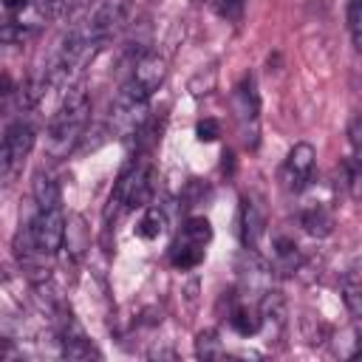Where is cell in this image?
Segmentation results:
<instances>
[{"label":"cell","instance_id":"e0dca14e","mask_svg":"<svg viewBox=\"0 0 362 362\" xmlns=\"http://www.w3.org/2000/svg\"><path fill=\"white\" fill-rule=\"evenodd\" d=\"M195 356L198 359H223L226 356V348H223V342L218 339V334L212 328L201 331L195 337Z\"/></svg>","mask_w":362,"mask_h":362},{"label":"cell","instance_id":"7c38bea8","mask_svg":"<svg viewBox=\"0 0 362 362\" xmlns=\"http://www.w3.org/2000/svg\"><path fill=\"white\" fill-rule=\"evenodd\" d=\"M170 263L175 266V269H195L201 260H204V246H198V243H189V240H184L181 235L173 240V246H170Z\"/></svg>","mask_w":362,"mask_h":362},{"label":"cell","instance_id":"cb8c5ba5","mask_svg":"<svg viewBox=\"0 0 362 362\" xmlns=\"http://www.w3.org/2000/svg\"><path fill=\"white\" fill-rule=\"evenodd\" d=\"M3 6H6L8 11H20V8L28 6V0H3Z\"/></svg>","mask_w":362,"mask_h":362},{"label":"cell","instance_id":"8992f818","mask_svg":"<svg viewBox=\"0 0 362 362\" xmlns=\"http://www.w3.org/2000/svg\"><path fill=\"white\" fill-rule=\"evenodd\" d=\"M263 232H266V215H263L260 204L255 198H243L240 201V240H243L246 252L257 249Z\"/></svg>","mask_w":362,"mask_h":362},{"label":"cell","instance_id":"ac0fdd59","mask_svg":"<svg viewBox=\"0 0 362 362\" xmlns=\"http://www.w3.org/2000/svg\"><path fill=\"white\" fill-rule=\"evenodd\" d=\"M31 34H34V31H31L28 25L8 20V23L0 25V45H17V42H25Z\"/></svg>","mask_w":362,"mask_h":362},{"label":"cell","instance_id":"2e32d148","mask_svg":"<svg viewBox=\"0 0 362 362\" xmlns=\"http://www.w3.org/2000/svg\"><path fill=\"white\" fill-rule=\"evenodd\" d=\"M181 238L189 240V243L206 246V243L212 240V223H209V218H204V215H192V218H187L184 226H181Z\"/></svg>","mask_w":362,"mask_h":362},{"label":"cell","instance_id":"7402d4cb","mask_svg":"<svg viewBox=\"0 0 362 362\" xmlns=\"http://www.w3.org/2000/svg\"><path fill=\"white\" fill-rule=\"evenodd\" d=\"M11 170H17V161H14L11 150H8V144L0 139V181H3V178H6Z\"/></svg>","mask_w":362,"mask_h":362},{"label":"cell","instance_id":"ffe728a7","mask_svg":"<svg viewBox=\"0 0 362 362\" xmlns=\"http://www.w3.org/2000/svg\"><path fill=\"white\" fill-rule=\"evenodd\" d=\"M359 0H348V31H351V40H354V48H359L362 37H359Z\"/></svg>","mask_w":362,"mask_h":362},{"label":"cell","instance_id":"9a60e30c","mask_svg":"<svg viewBox=\"0 0 362 362\" xmlns=\"http://www.w3.org/2000/svg\"><path fill=\"white\" fill-rule=\"evenodd\" d=\"M164 223H167V218H164V212L158 206H144V215L136 223V235L141 240H156L164 232Z\"/></svg>","mask_w":362,"mask_h":362},{"label":"cell","instance_id":"30bf717a","mask_svg":"<svg viewBox=\"0 0 362 362\" xmlns=\"http://www.w3.org/2000/svg\"><path fill=\"white\" fill-rule=\"evenodd\" d=\"M339 288H342V300H345L348 314L356 320V317L362 314V272H359V263H356V260H354V263L348 266V272L342 274Z\"/></svg>","mask_w":362,"mask_h":362},{"label":"cell","instance_id":"6da1fadb","mask_svg":"<svg viewBox=\"0 0 362 362\" xmlns=\"http://www.w3.org/2000/svg\"><path fill=\"white\" fill-rule=\"evenodd\" d=\"M90 119V99H88V90L82 85H71L62 105L57 107V113L51 116L48 122V139H45V147L54 158H65L76 141L82 139L85 133V124Z\"/></svg>","mask_w":362,"mask_h":362},{"label":"cell","instance_id":"44dd1931","mask_svg":"<svg viewBox=\"0 0 362 362\" xmlns=\"http://www.w3.org/2000/svg\"><path fill=\"white\" fill-rule=\"evenodd\" d=\"M209 3L221 17H229V20L240 17V11H243V0H209Z\"/></svg>","mask_w":362,"mask_h":362},{"label":"cell","instance_id":"4fadbf2b","mask_svg":"<svg viewBox=\"0 0 362 362\" xmlns=\"http://www.w3.org/2000/svg\"><path fill=\"white\" fill-rule=\"evenodd\" d=\"M34 201H37V209H54V206H62V192H59V184L48 175H37L34 181Z\"/></svg>","mask_w":362,"mask_h":362},{"label":"cell","instance_id":"277c9868","mask_svg":"<svg viewBox=\"0 0 362 362\" xmlns=\"http://www.w3.org/2000/svg\"><path fill=\"white\" fill-rule=\"evenodd\" d=\"M314 161H317V153L308 141H297L286 161H283V170H280V178H283V187L288 192H303L311 178H314Z\"/></svg>","mask_w":362,"mask_h":362},{"label":"cell","instance_id":"ba28073f","mask_svg":"<svg viewBox=\"0 0 362 362\" xmlns=\"http://www.w3.org/2000/svg\"><path fill=\"white\" fill-rule=\"evenodd\" d=\"M235 113L238 119L246 124V122H257V110H260V102H257V90H255V79L252 76H243L235 88Z\"/></svg>","mask_w":362,"mask_h":362},{"label":"cell","instance_id":"52a82bcc","mask_svg":"<svg viewBox=\"0 0 362 362\" xmlns=\"http://www.w3.org/2000/svg\"><path fill=\"white\" fill-rule=\"evenodd\" d=\"M59 342H62L59 354H62L65 359H99V356H102V351H99V348L82 334V328L74 325V322H71V331H68V328L62 331Z\"/></svg>","mask_w":362,"mask_h":362},{"label":"cell","instance_id":"5b68a950","mask_svg":"<svg viewBox=\"0 0 362 362\" xmlns=\"http://www.w3.org/2000/svg\"><path fill=\"white\" fill-rule=\"evenodd\" d=\"M164 76H167V62H164V57L156 54V51H147V54L139 57V62H136L130 79H133L147 96H153V93L161 88Z\"/></svg>","mask_w":362,"mask_h":362},{"label":"cell","instance_id":"d4e9b609","mask_svg":"<svg viewBox=\"0 0 362 362\" xmlns=\"http://www.w3.org/2000/svg\"><path fill=\"white\" fill-rule=\"evenodd\" d=\"M11 354H14L11 339H3V337H0V359H3V356H11Z\"/></svg>","mask_w":362,"mask_h":362},{"label":"cell","instance_id":"5bb4252c","mask_svg":"<svg viewBox=\"0 0 362 362\" xmlns=\"http://www.w3.org/2000/svg\"><path fill=\"white\" fill-rule=\"evenodd\" d=\"M229 325L240 337H255L260 331V314L249 305H235L232 314H229Z\"/></svg>","mask_w":362,"mask_h":362},{"label":"cell","instance_id":"8fae6325","mask_svg":"<svg viewBox=\"0 0 362 362\" xmlns=\"http://www.w3.org/2000/svg\"><path fill=\"white\" fill-rule=\"evenodd\" d=\"M257 314H260V331L263 328L280 331L283 322H286V300H283V294L280 291H266L263 300H260Z\"/></svg>","mask_w":362,"mask_h":362},{"label":"cell","instance_id":"3957f363","mask_svg":"<svg viewBox=\"0 0 362 362\" xmlns=\"http://www.w3.org/2000/svg\"><path fill=\"white\" fill-rule=\"evenodd\" d=\"M28 229L34 235V243L40 252L54 257L65 243V212L62 206L54 209H37V215L28 221Z\"/></svg>","mask_w":362,"mask_h":362},{"label":"cell","instance_id":"7a4b0ae2","mask_svg":"<svg viewBox=\"0 0 362 362\" xmlns=\"http://www.w3.org/2000/svg\"><path fill=\"white\" fill-rule=\"evenodd\" d=\"M130 14H133V0H102L93 8V14L88 17L85 31H88V37L93 42L102 45V42H107L110 37H116L127 25Z\"/></svg>","mask_w":362,"mask_h":362},{"label":"cell","instance_id":"603a6c76","mask_svg":"<svg viewBox=\"0 0 362 362\" xmlns=\"http://www.w3.org/2000/svg\"><path fill=\"white\" fill-rule=\"evenodd\" d=\"M348 141H351V150H354V156H356V153H359V116H354V119H351Z\"/></svg>","mask_w":362,"mask_h":362},{"label":"cell","instance_id":"d6986e66","mask_svg":"<svg viewBox=\"0 0 362 362\" xmlns=\"http://www.w3.org/2000/svg\"><path fill=\"white\" fill-rule=\"evenodd\" d=\"M195 136H198V141H215L218 136H221V124H218V119H201L198 124H195Z\"/></svg>","mask_w":362,"mask_h":362},{"label":"cell","instance_id":"9c48e42d","mask_svg":"<svg viewBox=\"0 0 362 362\" xmlns=\"http://www.w3.org/2000/svg\"><path fill=\"white\" fill-rule=\"evenodd\" d=\"M300 223L314 238H328L334 232V215H331V209L325 204H308V206H303Z\"/></svg>","mask_w":362,"mask_h":362}]
</instances>
